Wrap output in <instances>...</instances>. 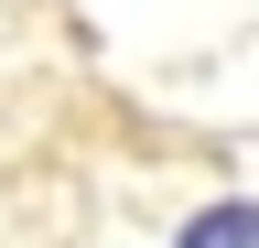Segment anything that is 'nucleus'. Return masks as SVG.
Masks as SVG:
<instances>
[{
    "label": "nucleus",
    "instance_id": "nucleus-1",
    "mask_svg": "<svg viewBox=\"0 0 259 248\" xmlns=\"http://www.w3.org/2000/svg\"><path fill=\"white\" fill-rule=\"evenodd\" d=\"M184 248H259V205H205L184 227Z\"/></svg>",
    "mask_w": 259,
    "mask_h": 248
}]
</instances>
